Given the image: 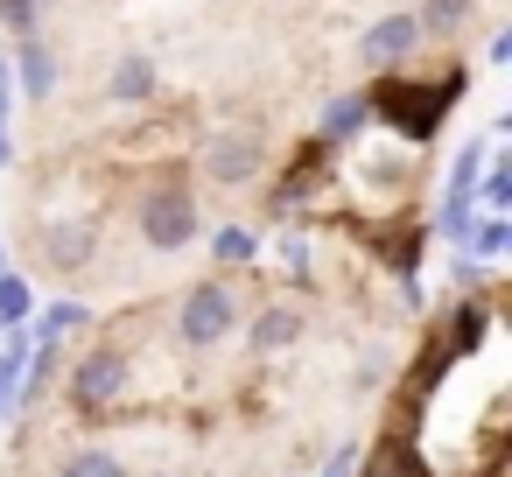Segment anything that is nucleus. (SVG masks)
Masks as SVG:
<instances>
[{"instance_id":"14","label":"nucleus","mask_w":512,"mask_h":477,"mask_svg":"<svg viewBox=\"0 0 512 477\" xmlns=\"http://www.w3.org/2000/svg\"><path fill=\"white\" fill-rule=\"evenodd\" d=\"M463 22H470V0H421V15H414L421 43H456Z\"/></svg>"},{"instance_id":"11","label":"nucleus","mask_w":512,"mask_h":477,"mask_svg":"<svg viewBox=\"0 0 512 477\" xmlns=\"http://www.w3.org/2000/svg\"><path fill=\"white\" fill-rule=\"evenodd\" d=\"M365 127H372V106H365V92H337V99L323 106V134H316V141H323V148H337V141H358Z\"/></svg>"},{"instance_id":"5","label":"nucleus","mask_w":512,"mask_h":477,"mask_svg":"<svg viewBox=\"0 0 512 477\" xmlns=\"http://www.w3.org/2000/svg\"><path fill=\"white\" fill-rule=\"evenodd\" d=\"M414 50H421V29H414V15H407V8H400V15H379V22L358 36V57H365L372 71H400Z\"/></svg>"},{"instance_id":"21","label":"nucleus","mask_w":512,"mask_h":477,"mask_svg":"<svg viewBox=\"0 0 512 477\" xmlns=\"http://www.w3.org/2000/svg\"><path fill=\"white\" fill-rule=\"evenodd\" d=\"M43 15H50V0H0V22H8L15 36H36Z\"/></svg>"},{"instance_id":"12","label":"nucleus","mask_w":512,"mask_h":477,"mask_svg":"<svg viewBox=\"0 0 512 477\" xmlns=\"http://www.w3.org/2000/svg\"><path fill=\"white\" fill-rule=\"evenodd\" d=\"M155 85H162V78H155V64H148V57H120V64H113V78H106V92H113L120 106H148V99H155Z\"/></svg>"},{"instance_id":"7","label":"nucleus","mask_w":512,"mask_h":477,"mask_svg":"<svg viewBox=\"0 0 512 477\" xmlns=\"http://www.w3.org/2000/svg\"><path fill=\"white\" fill-rule=\"evenodd\" d=\"M57 78H64V71H57V50L43 43V29L22 36V43H15V92H22V99H50Z\"/></svg>"},{"instance_id":"9","label":"nucleus","mask_w":512,"mask_h":477,"mask_svg":"<svg viewBox=\"0 0 512 477\" xmlns=\"http://www.w3.org/2000/svg\"><path fill=\"white\" fill-rule=\"evenodd\" d=\"M29 323L15 330H0V421H15L22 414V372H29Z\"/></svg>"},{"instance_id":"10","label":"nucleus","mask_w":512,"mask_h":477,"mask_svg":"<svg viewBox=\"0 0 512 477\" xmlns=\"http://www.w3.org/2000/svg\"><path fill=\"white\" fill-rule=\"evenodd\" d=\"M295 337H302V316H295L288 302H267V309H260L253 323H246V344H253L260 358H274V351H288Z\"/></svg>"},{"instance_id":"1","label":"nucleus","mask_w":512,"mask_h":477,"mask_svg":"<svg viewBox=\"0 0 512 477\" xmlns=\"http://www.w3.org/2000/svg\"><path fill=\"white\" fill-rule=\"evenodd\" d=\"M463 92H470V78H463V64L449 71V78H435V85H400L393 71L365 92V106H372V120H386L400 141H428L435 127H442V113L449 106H463Z\"/></svg>"},{"instance_id":"25","label":"nucleus","mask_w":512,"mask_h":477,"mask_svg":"<svg viewBox=\"0 0 512 477\" xmlns=\"http://www.w3.org/2000/svg\"><path fill=\"white\" fill-rule=\"evenodd\" d=\"M0 267H8V253H0Z\"/></svg>"},{"instance_id":"13","label":"nucleus","mask_w":512,"mask_h":477,"mask_svg":"<svg viewBox=\"0 0 512 477\" xmlns=\"http://www.w3.org/2000/svg\"><path fill=\"white\" fill-rule=\"evenodd\" d=\"M85 323H92V309H85L78 295H57L43 316H29V337H36V344H57L64 330H85Z\"/></svg>"},{"instance_id":"15","label":"nucleus","mask_w":512,"mask_h":477,"mask_svg":"<svg viewBox=\"0 0 512 477\" xmlns=\"http://www.w3.org/2000/svg\"><path fill=\"white\" fill-rule=\"evenodd\" d=\"M512 246V225L498 218V211H477V225H470V239H463V253L470 260H484V267H498V253Z\"/></svg>"},{"instance_id":"3","label":"nucleus","mask_w":512,"mask_h":477,"mask_svg":"<svg viewBox=\"0 0 512 477\" xmlns=\"http://www.w3.org/2000/svg\"><path fill=\"white\" fill-rule=\"evenodd\" d=\"M239 288L232 281H197V288H183V302H176V337L190 344V351H211V344H225L232 330H239Z\"/></svg>"},{"instance_id":"19","label":"nucleus","mask_w":512,"mask_h":477,"mask_svg":"<svg viewBox=\"0 0 512 477\" xmlns=\"http://www.w3.org/2000/svg\"><path fill=\"white\" fill-rule=\"evenodd\" d=\"M470 225H477V197H470V190H449V197H442V218H435V232L463 246V239H470Z\"/></svg>"},{"instance_id":"4","label":"nucleus","mask_w":512,"mask_h":477,"mask_svg":"<svg viewBox=\"0 0 512 477\" xmlns=\"http://www.w3.org/2000/svg\"><path fill=\"white\" fill-rule=\"evenodd\" d=\"M120 393H127V351H120V344H99V351H85V358H78V372H71V407H85V414H106Z\"/></svg>"},{"instance_id":"2","label":"nucleus","mask_w":512,"mask_h":477,"mask_svg":"<svg viewBox=\"0 0 512 477\" xmlns=\"http://www.w3.org/2000/svg\"><path fill=\"white\" fill-rule=\"evenodd\" d=\"M134 225H141V246L148 253H183L197 232H204V211L183 183H155L141 204H134Z\"/></svg>"},{"instance_id":"18","label":"nucleus","mask_w":512,"mask_h":477,"mask_svg":"<svg viewBox=\"0 0 512 477\" xmlns=\"http://www.w3.org/2000/svg\"><path fill=\"white\" fill-rule=\"evenodd\" d=\"M57 477H134L113 449H71L64 463H57Z\"/></svg>"},{"instance_id":"6","label":"nucleus","mask_w":512,"mask_h":477,"mask_svg":"<svg viewBox=\"0 0 512 477\" xmlns=\"http://www.w3.org/2000/svg\"><path fill=\"white\" fill-rule=\"evenodd\" d=\"M260 162H267V148H260L253 134H211V141H204V176L225 183V190H232V183H253Z\"/></svg>"},{"instance_id":"16","label":"nucleus","mask_w":512,"mask_h":477,"mask_svg":"<svg viewBox=\"0 0 512 477\" xmlns=\"http://www.w3.org/2000/svg\"><path fill=\"white\" fill-rule=\"evenodd\" d=\"M253 253H260V239H253L246 225H218V232H211V260H218L225 274H239V267H253Z\"/></svg>"},{"instance_id":"8","label":"nucleus","mask_w":512,"mask_h":477,"mask_svg":"<svg viewBox=\"0 0 512 477\" xmlns=\"http://www.w3.org/2000/svg\"><path fill=\"white\" fill-rule=\"evenodd\" d=\"M43 253H50L57 274H78V267H92V253H99V225H92V218L50 225V232H43Z\"/></svg>"},{"instance_id":"22","label":"nucleus","mask_w":512,"mask_h":477,"mask_svg":"<svg viewBox=\"0 0 512 477\" xmlns=\"http://www.w3.org/2000/svg\"><path fill=\"white\" fill-rule=\"evenodd\" d=\"M274 260H281L288 281H309V239H302V232H281V239H274Z\"/></svg>"},{"instance_id":"24","label":"nucleus","mask_w":512,"mask_h":477,"mask_svg":"<svg viewBox=\"0 0 512 477\" xmlns=\"http://www.w3.org/2000/svg\"><path fill=\"white\" fill-rule=\"evenodd\" d=\"M358 456H365L358 442H337V449L323 456V477H358Z\"/></svg>"},{"instance_id":"20","label":"nucleus","mask_w":512,"mask_h":477,"mask_svg":"<svg viewBox=\"0 0 512 477\" xmlns=\"http://www.w3.org/2000/svg\"><path fill=\"white\" fill-rule=\"evenodd\" d=\"M491 148H498L491 134H484V141H463V148H456V169H449V190H470V183L484 176V162H491Z\"/></svg>"},{"instance_id":"17","label":"nucleus","mask_w":512,"mask_h":477,"mask_svg":"<svg viewBox=\"0 0 512 477\" xmlns=\"http://www.w3.org/2000/svg\"><path fill=\"white\" fill-rule=\"evenodd\" d=\"M36 316V288L15 274V267H0V330H15V323H29Z\"/></svg>"},{"instance_id":"23","label":"nucleus","mask_w":512,"mask_h":477,"mask_svg":"<svg viewBox=\"0 0 512 477\" xmlns=\"http://www.w3.org/2000/svg\"><path fill=\"white\" fill-rule=\"evenodd\" d=\"M484 274H491V267H484V260H470V253L456 246V260H449V281H456L463 295H477V288H484Z\"/></svg>"}]
</instances>
